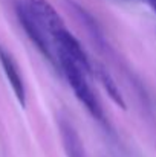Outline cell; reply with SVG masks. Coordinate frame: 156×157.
<instances>
[{
  "mask_svg": "<svg viewBox=\"0 0 156 157\" xmlns=\"http://www.w3.org/2000/svg\"><path fill=\"white\" fill-rule=\"evenodd\" d=\"M17 17H18V21L22 25V28L25 29L26 35L29 37V40L35 44V48L46 56L48 61L55 63V58L52 55V40L43 32V29L32 20V17L28 14V11L25 9V6L18 2L17 3Z\"/></svg>",
  "mask_w": 156,
  "mask_h": 157,
  "instance_id": "4",
  "label": "cell"
},
{
  "mask_svg": "<svg viewBox=\"0 0 156 157\" xmlns=\"http://www.w3.org/2000/svg\"><path fill=\"white\" fill-rule=\"evenodd\" d=\"M146 2L150 5V8H152V9L156 12V0H146Z\"/></svg>",
  "mask_w": 156,
  "mask_h": 157,
  "instance_id": "8",
  "label": "cell"
},
{
  "mask_svg": "<svg viewBox=\"0 0 156 157\" xmlns=\"http://www.w3.org/2000/svg\"><path fill=\"white\" fill-rule=\"evenodd\" d=\"M60 67H61V72L64 73L69 86L72 87L77 99L81 102V104L86 107V110L100 122H104V111L103 107L100 104L98 98L95 96L94 90L90 89L89 82H87V75L78 69L74 63L64 59V58H57Z\"/></svg>",
  "mask_w": 156,
  "mask_h": 157,
  "instance_id": "1",
  "label": "cell"
},
{
  "mask_svg": "<svg viewBox=\"0 0 156 157\" xmlns=\"http://www.w3.org/2000/svg\"><path fill=\"white\" fill-rule=\"evenodd\" d=\"M52 43L57 49V58H64V59L74 63L87 76L92 73V66H90V61H89L86 52L83 51L80 41L66 28L58 31L52 37Z\"/></svg>",
  "mask_w": 156,
  "mask_h": 157,
  "instance_id": "2",
  "label": "cell"
},
{
  "mask_svg": "<svg viewBox=\"0 0 156 157\" xmlns=\"http://www.w3.org/2000/svg\"><path fill=\"white\" fill-rule=\"evenodd\" d=\"M0 64H2V69L6 75V79H8L17 101L20 102L22 107H25L26 105V89H25L23 78L20 75V70H18V66H17L14 56L3 46H0Z\"/></svg>",
  "mask_w": 156,
  "mask_h": 157,
  "instance_id": "5",
  "label": "cell"
},
{
  "mask_svg": "<svg viewBox=\"0 0 156 157\" xmlns=\"http://www.w3.org/2000/svg\"><path fill=\"white\" fill-rule=\"evenodd\" d=\"M20 3L51 40L58 31L66 28L63 18L48 0H22Z\"/></svg>",
  "mask_w": 156,
  "mask_h": 157,
  "instance_id": "3",
  "label": "cell"
},
{
  "mask_svg": "<svg viewBox=\"0 0 156 157\" xmlns=\"http://www.w3.org/2000/svg\"><path fill=\"white\" fill-rule=\"evenodd\" d=\"M60 134L63 140V147L67 157H87L86 150L83 145V140L80 134L77 133L75 127L67 119H60Z\"/></svg>",
  "mask_w": 156,
  "mask_h": 157,
  "instance_id": "6",
  "label": "cell"
},
{
  "mask_svg": "<svg viewBox=\"0 0 156 157\" xmlns=\"http://www.w3.org/2000/svg\"><path fill=\"white\" fill-rule=\"evenodd\" d=\"M97 75H98V78H100V81H101V84H103L104 90H106L107 95L110 96V99L118 105V107H121V108L124 110V108H126V102H124L122 95H121V92H119L116 82L113 81V78L107 73V70H104L103 67H98Z\"/></svg>",
  "mask_w": 156,
  "mask_h": 157,
  "instance_id": "7",
  "label": "cell"
}]
</instances>
